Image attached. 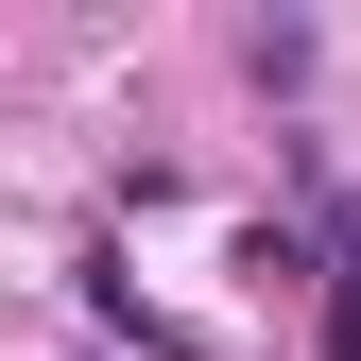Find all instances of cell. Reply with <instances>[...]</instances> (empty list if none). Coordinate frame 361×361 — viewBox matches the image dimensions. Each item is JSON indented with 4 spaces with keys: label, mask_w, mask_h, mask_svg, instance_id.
Masks as SVG:
<instances>
[{
    "label": "cell",
    "mask_w": 361,
    "mask_h": 361,
    "mask_svg": "<svg viewBox=\"0 0 361 361\" xmlns=\"http://www.w3.org/2000/svg\"><path fill=\"white\" fill-rule=\"evenodd\" d=\"M327 361H361V276H327Z\"/></svg>",
    "instance_id": "obj_1"
}]
</instances>
